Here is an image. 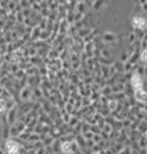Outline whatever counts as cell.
<instances>
[{
    "label": "cell",
    "instance_id": "5b68a950",
    "mask_svg": "<svg viewBox=\"0 0 147 154\" xmlns=\"http://www.w3.org/2000/svg\"><path fill=\"white\" fill-rule=\"evenodd\" d=\"M4 111H5V103L4 100H0V113H3Z\"/></svg>",
    "mask_w": 147,
    "mask_h": 154
},
{
    "label": "cell",
    "instance_id": "8992f818",
    "mask_svg": "<svg viewBox=\"0 0 147 154\" xmlns=\"http://www.w3.org/2000/svg\"><path fill=\"white\" fill-rule=\"evenodd\" d=\"M142 60L147 62V50H145V52L142 53Z\"/></svg>",
    "mask_w": 147,
    "mask_h": 154
},
{
    "label": "cell",
    "instance_id": "3957f363",
    "mask_svg": "<svg viewBox=\"0 0 147 154\" xmlns=\"http://www.w3.org/2000/svg\"><path fill=\"white\" fill-rule=\"evenodd\" d=\"M132 84H133V86L136 87V90H141V80L138 76H134L133 78H132Z\"/></svg>",
    "mask_w": 147,
    "mask_h": 154
},
{
    "label": "cell",
    "instance_id": "7a4b0ae2",
    "mask_svg": "<svg viewBox=\"0 0 147 154\" xmlns=\"http://www.w3.org/2000/svg\"><path fill=\"white\" fill-rule=\"evenodd\" d=\"M133 25L137 28H145L146 27V21L141 17H134L133 18Z\"/></svg>",
    "mask_w": 147,
    "mask_h": 154
},
{
    "label": "cell",
    "instance_id": "277c9868",
    "mask_svg": "<svg viewBox=\"0 0 147 154\" xmlns=\"http://www.w3.org/2000/svg\"><path fill=\"white\" fill-rule=\"evenodd\" d=\"M61 149H63V152L69 153L70 152V144L69 143H63L61 144Z\"/></svg>",
    "mask_w": 147,
    "mask_h": 154
},
{
    "label": "cell",
    "instance_id": "6da1fadb",
    "mask_svg": "<svg viewBox=\"0 0 147 154\" xmlns=\"http://www.w3.org/2000/svg\"><path fill=\"white\" fill-rule=\"evenodd\" d=\"M7 149L9 153H18L20 149V145L18 143H16L14 140H9L7 141Z\"/></svg>",
    "mask_w": 147,
    "mask_h": 154
}]
</instances>
